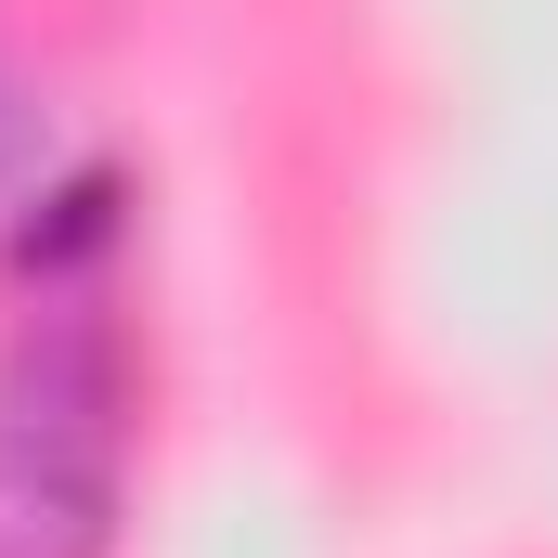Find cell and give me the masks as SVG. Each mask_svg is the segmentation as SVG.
<instances>
[{
    "label": "cell",
    "instance_id": "3957f363",
    "mask_svg": "<svg viewBox=\"0 0 558 558\" xmlns=\"http://www.w3.org/2000/svg\"><path fill=\"white\" fill-rule=\"evenodd\" d=\"M118 234H131V169H105V156H92V169L39 182V208L13 221V274H26V286H65L78 260H105Z\"/></svg>",
    "mask_w": 558,
    "mask_h": 558
},
{
    "label": "cell",
    "instance_id": "7a4b0ae2",
    "mask_svg": "<svg viewBox=\"0 0 558 558\" xmlns=\"http://www.w3.org/2000/svg\"><path fill=\"white\" fill-rule=\"evenodd\" d=\"M105 533H118V481H105V454L0 441V558H105Z\"/></svg>",
    "mask_w": 558,
    "mask_h": 558
},
{
    "label": "cell",
    "instance_id": "6da1fadb",
    "mask_svg": "<svg viewBox=\"0 0 558 558\" xmlns=\"http://www.w3.org/2000/svg\"><path fill=\"white\" fill-rule=\"evenodd\" d=\"M118 416H131V351L105 312L52 299L13 325L0 351V441H39V454H118Z\"/></svg>",
    "mask_w": 558,
    "mask_h": 558
},
{
    "label": "cell",
    "instance_id": "277c9868",
    "mask_svg": "<svg viewBox=\"0 0 558 558\" xmlns=\"http://www.w3.org/2000/svg\"><path fill=\"white\" fill-rule=\"evenodd\" d=\"M13 143H26V105H13V78H0V156H13Z\"/></svg>",
    "mask_w": 558,
    "mask_h": 558
}]
</instances>
